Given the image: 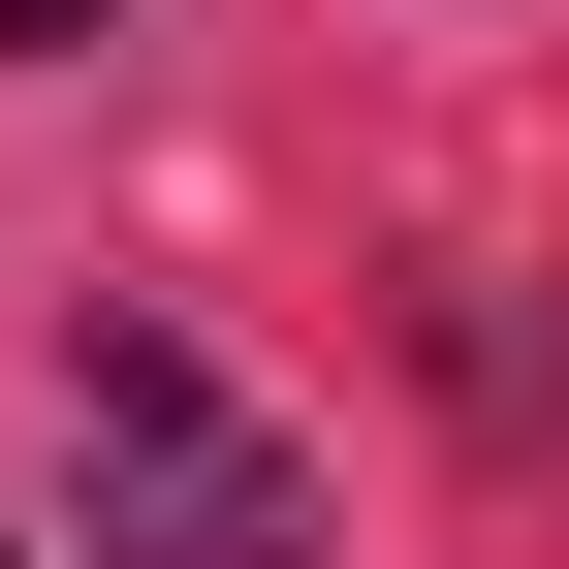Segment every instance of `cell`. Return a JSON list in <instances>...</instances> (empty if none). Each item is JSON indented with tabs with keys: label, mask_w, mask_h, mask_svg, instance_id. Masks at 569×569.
<instances>
[{
	"label": "cell",
	"mask_w": 569,
	"mask_h": 569,
	"mask_svg": "<svg viewBox=\"0 0 569 569\" xmlns=\"http://www.w3.org/2000/svg\"><path fill=\"white\" fill-rule=\"evenodd\" d=\"M63 475H96V569H317V475L190 317H63Z\"/></svg>",
	"instance_id": "obj_1"
},
{
	"label": "cell",
	"mask_w": 569,
	"mask_h": 569,
	"mask_svg": "<svg viewBox=\"0 0 569 569\" xmlns=\"http://www.w3.org/2000/svg\"><path fill=\"white\" fill-rule=\"evenodd\" d=\"M32 32H96V0H0V63H32Z\"/></svg>",
	"instance_id": "obj_2"
}]
</instances>
